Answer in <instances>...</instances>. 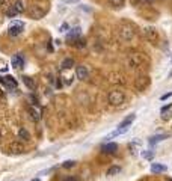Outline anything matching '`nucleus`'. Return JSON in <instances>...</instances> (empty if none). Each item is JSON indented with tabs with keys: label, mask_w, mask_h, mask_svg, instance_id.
<instances>
[{
	"label": "nucleus",
	"mask_w": 172,
	"mask_h": 181,
	"mask_svg": "<svg viewBox=\"0 0 172 181\" xmlns=\"http://www.w3.org/2000/svg\"><path fill=\"white\" fill-rule=\"evenodd\" d=\"M140 64H142V57H140L139 53H131L128 56V65H130V68H138Z\"/></svg>",
	"instance_id": "obj_9"
},
{
	"label": "nucleus",
	"mask_w": 172,
	"mask_h": 181,
	"mask_svg": "<svg viewBox=\"0 0 172 181\" xmlns=\"http://www.w3.org/2000/svg\"><path fill=\"white\" fill-rule=\"evenodd\" d=\"M143 2H147V3H152L154 0H143Z\"/></svg>",
	"instance_id": "obj_34"
},
{
	"label": "nucleus",
	"mask_w": 172,
	"mask_h": 181,
	"mask_svg": "<svg viewBox=\"0 0 172 181\" xmlns=\"http://www.w3.org/2000/svg\"><path fill=\"white\" fill-rule=\"evenodd\" d=\"M85 45H86V41H85V39H79V38H77V39H74V47H77V48H83Z\"/></svg>",
	"instance_id": "obj_24"
},
{
	"label": "nucleus",
	"mask_w": 172,
	"mask_h": 181,
	"mask_svg": "<svg viewBox=\"0 0 172 181\" xmlns=\"http://www.w3.org/2000/svg\"><path fill=\"white\" fill-rule=\"evenodd\" d=\"M23 27H24V23L23 21H15L12 23L8 29V35L9 36H18V35L23 32Z\"/></svg>",
	"instance_id": "obj_4"
},
{
	"label": "nucleus",
	"mask_w": 172,
	"mask_h": 181,
	"mask_svg": "<svg viewBox=\"0 0 172 181\" xmlns=\"http://www.w3.org/2000/svg\"><path fill=\"white\" fill-rule=\"evenodd\" d=\"M18 137L27 142V140H30V133H29L26 128H20V130H18Z\"/></svg>",
	"instance_id": "obj_21"
},
{
	"label": "nucleus",
	"mask_w": 172,
	"mask_h": 181,
	"mask_svg": "<svg viewBox=\"0 0 172 181\" xmlns=\"http://www.w3.org/2000/svg\"><path fill=\"white\" fill-rule=\"evenodd\" d=\"M143 0H130V3L133 5V6H139V3H142Z\"/></svg>",
	"instance_id": "obj_30"
},
{
	"label": "nucleus",
	"mask_w": 172,
	"mask_h": 181,
	"mask_svg": "<svg viewBox=\"0 0 172 181\" xmlns=\"http://www.w3.org/2000/svg\"><path fill=\"white\" fill-rule=\"evenodd\" d=\"M0 83L5 85L8 89H15L17 88V80L12 76H6V77H0Z\"/></svg>",
	"instance_id": "obj_7"
},
{
	"label": "nucleus",
	"mask_w": 172,
	"mask_h": 181,
	"mask_svg": "<svg viewBox=\"0 0 172 181\" xmlns=\"http://www.w3.org/2000/svg\"><path fill=\"white\" fill-rule=\"evenodd\" d=\"M76 77L79 80H88V77H89V71H88V68L86 67H82V65H79V67L76 68Z\"/></svg>",
	"instance_id": "obj_10"
},
{
	"label": "nucleus",
	"mask_w": 172,
	"mask_h": 181,
	"mask_svg": "<svg viewBox=\"0 0 172 181\" xmlns=\"http://www.w3.org/2000/svg\"><path fill=\"white\" fill-rule=\"evenodd\" d=\"M0 73H8V67H6V68H2V69H0Z\"/></svg>",
	"instance_id": "obj_33"
},
{
	"label": "nucleus",
	"mask_w": 172,
	"mask_h": 181,
	"mask_svg": "<svg viewBox=\"0 0 172 181\" xmlns=\"http://www.w3.org/2000/svg\"><path fill=\"white\" fill-rule=\"evenodd\" d=\"M73 67H74V60H73L71 57L64 59V62H62V65H60L62 69H69V68H73Z\"/></svg>",
	"instance_id": "obj_20"
},
{
	"label": "nucleus",
	"mask_w": 172,
	"mask_h": 181,
	"mask_svg": "<svg viewBox=\"0 0 172 181\" xmlns=\"http://www.w3.org/2000/svg\"><path fill=\"white\" fill-rule=\"evenodd\" d=\"M109 5L113 8H122L124 6V0H109Z\"/></svg>",
	"instance_id": "obj_23"
},
{
	"label": "nucleus",
	"mask_w": 172,
	"mask_h": 181,
	"mask_svg": "<svg viewBox=\"0 0 172 181\" xmlns=\"http://www.w3.org/2000/svg\"><path fill=\"white\" fill-rule=\"evenodd\" d=\"M15 15H17V12H15V9H14V8L11 6V8L6 11V17H8V18H14Z\"/></svg>",
	"instance_id": "obj_25"
},
{
	"label": "nucleus",
	"mask_w": 172,
	"mask_h": 181,
	"mask_svg": "<svg viewBox=\"0 0 172 181\" xmlns=\"http://www.w3.org/2000/svg\"><path fill=\"white\" fill-rule=\"evenodd\" d=\"M119 35H121V38H122L124 41H130V39L135 36V32L131 30V27H128V26H122V27L119 29Z\"/></svg>",
	"instance_id": "obj_8"
},
{
	"label": "nucleus",
	"mask_w": 172,
	"mask_h": 181,
	"mask_svg": "<svg viewBox=\"0 0 172 181\" xmlns=\"http://www.w3.org/2000/svg\"><path fill=\"white\" fill-rule=\"evenodd\" d=\"M149 83H151V79H149L148 76H142V77H138V79H136V82H135V88H136L139 92H142V90H145L147 88H148Z\"/></svg>",
	"instance_id": "obj_3"
},
{
	"label": "nucleus",
	"mask_w": 172,
	"mask_h": 181,
	"mask_svg": "<svg viewBox=\"0 0 172 181\" xmlns=\"http://www.w3.org/2000/svg\"><path fill=\"white\" fill-rule=\"evenodd\" d=\"M107 101L110 106H121L126 101V94L122 90H110L107 95Z\"/></svg>",
	"instance_id": "obj_2"
},
{
	"label": "nucleus",
	"mask_w": 172,
	"mask_h": 181,
	"mask_svg": "<svg viewBox=\"0 0 172 181\" xmlns=\"http://www.w3.org/2000/svg\"><path fill=\"white\" fill-rule=\"evenodd\" d=\"M73 166H76V161L74 160H68V161H64V165H62V168H73Z\"/></svg>",
	"instance_id": "obj_26"
},
{
	"label": "nucleus",
	"mask_w": 172,
	"mask_h": 181,
	"mask_svg": "<svg viewBox=\"0 0 172 181\" xmlns=\"http://www.w3.org/2000/svg\"><path fill=\"white\" fill-rule=\"evenodd\" d=\"M166 166L165 165H161V163H152L151 165V172L152 174H160V172H166Z\"/></svg>",
	"instance_id": "obj_15"
},
{
	"label": "nucleus",
	"mask_w": 172,
	"mask_h": 181,
	"mask_svg": "<svg viewBox=\"0 0 172 181\" xmlns=\"http://www.w3.org/2000/svg\"><path fill=\"white\" fill-rule=\"evenodd\" d=\"M169 181H172V180H169Z\"/></svg>",
	"instance_id": "obj_38"
},
{
	"label": "nucleus",
	"mask_w": 172,
	"mask_h": 181,
	"mask_svg": "<svg viewBox=\"0 0 172 181\" xmlns=\"http://www.w3.org/2000/svg\"><path fill=\"white\" fill-rule=\"evenodd\" d=\"M116 149H118V145H116V143H104L103 147H101L103 154H115Z\"/></svg>",
	"instance_id": "obj_13"
},
{
	"label": "nucleus",
	"mask_w": 172,
	"mask_h": 181,
	"mask_svg": "<svg viewBox=\"0 0 172 181\" xmlns=\"http://www.w3.org/2000/svg\"><path fill=\"white\" fill-rule=\"evenodd\" d=\"M80 33H82L80 27H74V29H71L68 33H67V38H68V39H77V38L80 36Z\"/></svg>",
	"instance_id": "obj_17"
},
{
	"label": "nucleus",
	"mask_w": 172,
	"mask_h": 181,
	"mask_svg": "<svg viewBox=\"0 0 172 181\" xmlns=\"http://www.w3.org/2000/svg\"><path fill=\"white\" fill-rule=\"evenodd\" d=\"M171 107H172V104H168V106H165V107H161V110H160V112H161V115H163V113H166V112H168V110H169V109H171Z\"/></svg>",
	"instance_id": "obj_28"
},
{
	"label": "nucleus",
	"mask_w": 172,
	"mask_h": 181,
	"mask_svg": "<svg viewBox=\"0 0 172 181\" xmlns=\"http://www.w3.org/2000/svg\"><path fill=\"white\" fill-rule=\"evenodd\" d=\"M135 118H136V115L135 113H131V115H128L126 119L121 122V124L118 125V128L116 130H113L110 135H107L106 137H104V140L107 142V140H110V139H113V137H118V136L124 135L126 131H128V128H130V125L133 124V121H135Z\"/></svg>",
	"instance_id": "obj_1"
},
{
	"label": "nucleus",
	"mask_w": 172,
	"mask_h": 181,
	"mask_svg": "<svg viewBox=\"0 0 172 181\" xmlns=\"http://www.w3.org/2000/svg\"><path fill=\"white\" fill-rule=\"evenodd\" d=\"M68 29H69L68 24H62V26H60V32H67Z\"/></svg>",
	"instance_id": "obj_31"
},
{
	"label": "nucleus",
	"mask_w": 172,
	"mask_h": 181,
	"mask_svg": "<svg viewBox=\"0 0 172 181\" xmlns=\"http://www.w3.org/2000/svg\"><path fill=\"white\" fill-rule=\"evenodd\" d=\"M14 9H15V12L17 14H23L24 11H26V8H24V3L23 0H17L15 3H14V6H12Z\"/></svg>",
	"instance_id": "obj_18"
},
{
	"label": "nucleus",
	"mask_w": 172,
	"mask_h": 181,
	"mask_svg": "<svg viewBox=\"0 0 172 181\" xmlns=\"http://www.w3.org/2000/svg\"><path fill=\"white\" fill-rule=\"evenodd\" d=\"M168 137V135H156V136H151L148 139V143L152 147V145H156V143H159V142H161V140H165Z\"/></svg>",
	"instance_id": "obj_14"
},
{
	"label": "nucleus",
	"mask_w": 172,
	"mask_h": 181,
	"mask_svg": "<svg viewBox=\"0 0 172 181\" xmlns=\"http://www.w3.org/2000/svg\"><path fill=\"white\" fill-rule=\"evenodd\" d=\"M0 142H2V133H0Z\"/></svg>",
	"instance_id": "obj_37"
},
{
	"label": "nucleus",
	"mask_w": 172,
	"mask_h": 181,
	"mask_svg": "<svg viewBox=\"0 0 172 181\" xmlns=\"http://www.w3.org/2000/svg\"><path fill=\"white\" fill-rule=\"evenodd\" d=\"M12 67L15 68V69L24 68V59L21 55H15V56L12 57Z\"/></svg>",
	"instance_id": "obj_12"
},
{
	"label": "nucleus",
	"mask_w": 172,
	"mask_h": 181,
	"mask_svg": "<svg viewBox=\"0 0 172 181\" xmlns=\"http://www.w3.org/2000/svg\"><path fill=\"white\" fill-rule=\"evenodd\" d=\"M143 32H145V38L148 41H151V42H156L159 39V33H157V30L154 27H147Z\"/></svg>",
	"instance_id": "obj_11"
},
{
	"label": "nucleus",
	"mask_w": 172,
	"mask_h": 181,
	"mask_svg": "<svg viewBox=\"0 0 172 181\" xmlns=\"http://www.w3.org/2000/svg\"><path fill=\"white\" fill-rule=\"evenodd\" d=\"M23 82H24V85L29 88L30 90H35L36 89V83H35V80L32 79V77H29V76H24L23 77Z\"/></svg>",
	"instance_id": "obj_16"
},
{
	"label": "nucleus",
	"mask_w": 172,
	"mask_h": 181,
	"mask_svg": "<svg viewBox=\"0 0 172 181\" xmlns=\"http://www.w3.org/2000/svg\"><path fill=\"white\" fill-rule=\"evenodd\" d=\"M5 3V0H0V5H3Z\"/></svg>",
	"instance_id": "obj_36"
},
{
	"label": "nucleus",
	"mask_w": 172,
	"mask_h": 181,
	"mask_svg": "<svg viewBox=\"0 0 172 181\" xmlns=\"http://www.w3.org/2000/svg\"><path fill=\"white\" fill-rule=\"evenodd\" d=\"M64 181H79V178H76V177H68V178H65Z\"/></svg>",
	"instance_id": "obj_32"
},
{
	"label": "nucleus",
	"mask_w": 172,
	"mask_h": 181,
	"mask_svg": "<svg viewBox=\"0 0 172 181\" xmlns=\"http://www.w3.org/2000/svg\"><path fill=\"white\" fill-rule=\"evenodd\" d=\"M46 14H47L46 9H42V8H39V6H32L30 11H29L30 18H33V20H41Z\"/></svg>",
	"instance_id": "obj_5"
},
{
	"label": "nucleus",
	"mask_w": 172,
	"mask_h": 181,
	"mask_svg": "<svg viewBox=\"0 0 172 181\" xmlns=\"http://www.w3.org/2000/svg\"><path fill=\"white\" fill-rule=\"evenodd\" d=\"M142 156H143L145 158H148V160H151V158L154 157V152H152V151H143Z\"/></svg>",
	"instance_id": "obj_27"
},
{
	"label": "nucleus",
	"mask_w": 172,
	"mask_h": 181,
	"mask_svg": "<svg viewBox=\"0 0 172 181\" xmlns=\"http://www.w3.org/2000/svg\"><path fill=\"white\" fill-rule=\"evenodd\" d=\"M171 95H172V92H168V94H165V95H161V97H160V100H161V101H165V100H168V98H169Z\"/></svg>",
	"instance_id": "obj_29"
},
{
	"label": "nucleus",
	"mask_w": 172,
	"mask_h": 181,
	"mask_svg": "<svg viewBox=\"0 0 172 181\" xmlns=\"http://www.w3.org/2000/svg\"><path fill=\"white\" fill-rule=\"evenodd\" d=\"M119 172H121L119 166H112V168H109V170H107V177H113V175L119 174Z\"/></svg>",
	"instance_id": "obj_22"
},
{
	"label": "nucleus",
	"mask_w": 172,
	"mask_h": 181,
	"mask_svg": "<svg viewBox=\"0 0 172 181\" xmlns=\"http://www.w3.org/2000/svg\"><path fill=\"white\" fill-rule=\"evenodd\" d=\"M32 181H41V180H39V178H33V180H32Z\"/></svg>",
	"instance_id": "obj_35"
},
{
	"label": "nucleus",
	"mask_w": 172,
	"mask_h": 181,
	"mask_svg": "<svg viewBox=\"0 0 172 181\" xmlns=\"http://www.w3.org/2000/svg\"><path fill=\"white\" fill-rule=\"evenodd\" d=\"M30 115H32L33 121H39V119H41V112H39V109H38L36 106H32V107H30Z\"/></svg>",
	"instance_id": "obj_19"
},
{
	"label": "nucleus",
	"mask_w": 172,
	"mask_h": 181,
	"mask_svg": "<svg viewBox=\"0 0 172 181\" xmlns=\"http://www.w3.org/2000/svg\"><path fill=\"white\" fill-rule=\"evenodd\" d=\"M9 151H11L12 154H23L24 151H26V148L21 142H18V140H14L9 143Z\"/></svg>",
	"instance_id": "obj_6"
}]
</instances>
